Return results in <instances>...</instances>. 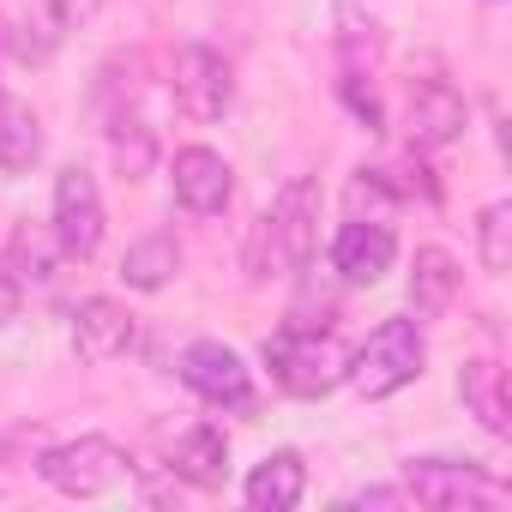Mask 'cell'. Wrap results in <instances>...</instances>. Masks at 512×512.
<instances>
[{"label": "cell", "instance_id": "cell-1", "mask_svg": "<svg viewBox=\"0 0 512 512\" xmlns=\"http://www.w3.org/2000/svg\"><path fill=\"white\" fill-rule=\"evenodd\" d=\"M320 247V181L314 175H296L278 187V199L260 211L247 235V278L266 284V278H290L314 260Z\"/></svg>", "mask_w": 512, "mask_h": 512}, {"label": "cell", "instance_id": "cell-2", "mask_svg": "<svg viewBox=\"0 0 512 512\" xmlns=\"http://www.w3.org/2000/svg\"><path fill=\"white\" fill-rule=\"evenodd\" d=\"M266 368H272L278 392H290V398H326V392L344 386L350 350L326 326H284V332L266 338Z\"/></svg>", "mask_w": 512, "mask_h": 512}, {"label": "cell", "instance_id": "cell-3", "mask_svg": "<svg viewBox=\"0 0 512 512\" xmlns=\"http://www.w3.org/2000/svg\"><path fill=\"white\" fill-rule=\"evenodd\" d=\"M422 368H428L422 326H416V320H380V326L368 332V344H362V350H350V374H344V380L356 386V398L380 404V398H392V392L416 386V380H422Z\"/></svg>", "mask_w": 512, "mask_h": 512}, {"label": "cell", "instance_id": "cell-4", "mask_svg": "<svg viewBox=\"0 0 512 512\" xmlns=\"http://www.w3.org/2000/svg\"><path fill=\"white\" fill-rule=\"evenodd\" d=\"M37 476L55 494H67V500H97V494H109V488H121L133 476V458L109 434H79V440L43 446L37 452Z\"/></svg>", "mask_w": 512, "mask_h": 512}, {"label": "cell", "instance_id": "cell-5", "mask_svg": "<svg viewBox=\"0 0 512 512\" xmlns=\"http://www.w3.org/2000/svg\"><path fill=\"white\" fill-rule=\"evenodd\" d=\"M404 494L416 506H434V512H458V506H500L506 500V482L488 476L482 464H458V458H410L404 464Z\"/></svg>", "mask_w": 512, "mask_h": 512}, {"label": "cell", "instance_id": "cell-6", "mask_svg": "<svg viewBox=\"0 0 512 512\" xmlns=\"http://www.w3.org/2000/svg\"><path fill=\"white\" fill-rule=\"evenodd\" d=\"M175 374H181V386H187L193 398H205L211 410H235V416L253 410V368H247L229 344H217V338L187 344L181 362H175Z\"/></svg>", "mask_w": 512, "mask_h": 512}, {"label": "cell", "instance_id": "cell-7", "mask_svg": "<svg viewBox=\"0 0 512 512\" xmlns=\"http://www.w3.org/2000/svg\"><path fill=\"white\" fill-rule=\"evenodd\" d=\"M169 85H175V103L193 121H223L229 103H235V73L211 43H181L175 67H169Z\"/></svg>", "mask_w": 512, "mask_h": 512}, {"label": "cell", "instance_id": "cell-8", "mask_svg": "<svg viewBox=\"0 0 512 512\" xmlns=\"http://www.w3.org/2000/svg\"><path fill=\"white\" fill-rule=\"evenodd\" d=\"M55 235H61V247L73 253V260H91V253L103 247V229H109V211H103V187H97V175L91 169H61L55 175Z\"/></svg>", "mask_w": 512, "mask_h": 512}, {"label": "cell", "instance_id": "cell-9", "mask_svg": "<svg viewBox=\"0 0 512 512\" xmlns=\"http://www.w3.org/2000/svg\"><path fill=\"white\" fill-rule=\"evenodd\" d=\"M398 266V235H392V223H380V217H350L338 235H332V272H338V284H380L386 272Z\"/></svg>", "mask_w": 512, "mask_h": 512}, {"label": "cell", "instance_id": "cell-10", "mask_svg": "<svg viewBox=\"0 0 512 512\" xmlns=\"http://www.w3.org/2000/svg\"><path fill=\"white\" fill-rule=\"evenodd\" d=\"M169 181H175V205L193 211V217H217L235 199V169L211 145H181L175 163H169Z\"/></svg>", "mask_w": 512, "mask_h": 512}, {"label": "cell", "instance_id": "cell-11", "mask_svg": "<svg viewBox=\"0 0 512 512\" xmlns=\"http://www.w3.org/2000/svg\"><path fill=\"white\" fill-rule=\"evenodd\" d=\"M464 127H470V103H464L446 79H428V85H416V91H410L404 133H410V145H416V151H446V145H458V139H464Z\"/></svg>", "mask_w": 512, "mask_h": 512}, {"label": "cell", "instance_id": "cell-12", "mask_svg": "<svg viewBox=\"0 0 512 512\" xmlns=\"http://www.w3.org/2000/svg\"><path fill=\"white\" fill-rule=\"evenodd\" d=\"M133 314L115 302V296H85L79 308H73V356L85 362V368H109L115 356H127L133 350Z\"/></svg>", "mask_w": 512, "mask_h": 512}, {"label": "cell", "instance_id": "cell-13", "mask_svg": "<svg viewBox=\"0 0 512 512\" xmlns=\"http://www.w3.org/2000/svg\"><path fill=\"white\" fill-rule=\"evenodd\" d=\"M241 494H247V506L253 512H290V506H302V494H308V464H302V452H266L260 464L247 470V482H241Z\"/></svg>", "mask_w": 512, "mask_h": 512}, {"label": "cell", "instance_id": "cell-14", "mask_svg": "<svg viewBox=\"0 0 512 512\" xmlns=\"http://www.w3.org/2000/svg\"><path fill=\"white\" fill-rule=\"evenodd\" d=\"M61 260H67V247H61L55 223H19V229L7 235V253H0V266L19 278V290H25V284H31V290L55 284Z\"/></svg>", "mask_w": 512, "mask_h": 512}, {"label": "cell", "instance_id": "cell-15", "mask_svg": "<svg viewBox=\"0 0 512 512\" xmlns=\"http://www.w3.org/2000/svg\"><path fill=\"white\" fill-rule=\"evenodd\" d=\"M169 476H181V482H193V488H223L229 482V434L217 428V422H199V428H187L181 440H175V452H169Z\"/></svg>", "mask_w": 512, "mask_h": 512}, {"label": "cell", "instance_id": "cell-16", "mask_svg": "<svg viewBox=\"0 0 512 512\" xmlns=\"http://www.w3.org/2000/svg\"><path fill=\"white\" fill-rule=\"evenodd\" d=\"M181 260H187L181 241H175L169 229H151V235L127 241V253H121V284L157 296V290H169V284L181 278Z\"/></svg>", "mask_w": 512, "mask_h": 512}, {"label": "cell", "instance_id": "cell-17", "mask_svg": "<svg viewBox=\"0 0 512 512\" xmlns=\"http://www.w3.org/2000/svg\"><path fill=\"white\" fill-rule=\"evenodd\" d=\"M404 296H410V314L416 320H446V308L458 296V260H452L446 247H416Z\"/></svg>", "mask_w": 512, "mask_h": 512}, {"label": "cell", "instance_id": "cell-18", "mask_svg": "<svg viewBox=\"0 0 512 512\" xmlns=\"http://www.w3.org/2000/svg\"><path fill=\"white\" fill-rule=\"evenodd\" d=\"M43 163V121L31 103L0 97V175H31Z\"/></svg>", "mask_w": 512, "mask_h": 512}, {"label": "cell", "instance_id": "cell-19", "mask_svg": "<svg viewBox=\"0 0 512 512\" xmlns=\"http://www.w3.org/2000/svg\"><path fill=\"white\" fill-rule=\"evenodd\" d=\"M458 398H464V410H470L494 440L512 434V422H506V380H500V368H494L488 356H476V362L458 368Z\"/></svg>", "mask_w": 512, "mask_h": 512}, {"label": "cell", "instance_id": "cell-20", "mask_svg": "<svg viewBox=\"0 0 512 512\" xmlns=\"http://www.w3.org/2000/svg\"><path fill=\"white\" fill-rule=\"evenodd\" d=\"M61 43H67V31L55 25V13L43 7V0H31V7L13 19V31H7V49H13L19 67H49Z\"/></svg>", "mask_w": 512, "mask_h": 512}, {"label": "cell", "instance_id": "cell-21", "mask_svg": "<svg viewBox=\"0 0 512 512\" xmlns=\"http://www.w3.org/2000/svg\"><path fill=\"white\" fill-rule=\"evenodd\" d=\"M109 151H115V169H121L127 181L151 175V163H157V133H151L145 115H133V103L109 115Z\"/></svg>", "mask_w": 512, "mask_h": 512}, {"label": "cell", "instance_id": "cell-22", "mask_svg": "<svg viewBox=\"0 0 512 512\" xmlns=\"http://www.w3.org/2000/svg\"><path fill=\"white\" fill-rule=\"evenodd\" d=\"M476 260H482V272H494V278L512 266V205H506V199L482 205V217H476Z\"/></svg>", "mask_w": 512, "mask_h": 512}, {"label": "cell", "instance_id": "cell-23", "mask_svg": "<svg viewBox=\"0 0 512 512\" xmlns=\"http://www.w3.org/2000/svg\"><path fill=\"white\" fill-rule=\"evenodd\" d=\"M326 314H332V290H320V284L308 278V290H302L296 308H290V326H332Z\"/></svg>", "mask_w": 512, "mask_h": 512}, {"label": "cell", "instance_id": "cell-24", "mask_svg": "<svg viewBox=\"0 0 512 512\" xmlns=\"http://www.w3.org/2000/svg\"><path fill=\"white\" fill-rule=\"evenodd\" d=\"M43 7L55 13V25H61V31H79V25H91V19H97L103 0H43Z\"/></svg>", "mask_w": 512, "mask_h": 512}, {"label": "cell", "instance_id": "cell-25", "mask_svg": "<svg viewBox=\"0 0 512 512\" xmlns=\"http://www.w3.org/2000/svg\"><path fill=\"white\" fill-rule=\"evenodd\" d=\"M344 103L356 109V121L368 133H380V103H374V91H362V79H344Z\"/></svg>", "mask_w": 512, "mask_h": 512}, {"label": "cell", "instance_id": "cell-26", "mask_svg": "<svg viewBox=\"0 0 512 512\" xmlns=\"http://www.w3.org/2000/svg\"><path fill=\"white\" fill-rule=\"evenodd\" d=\"M344 506H410V494H404V488H380V482H374V488H350V494H344Z\"/></svg>", "mask_w": 512, "mask_h": 512}, {"label": "cell", "instance_id": "cell-27", "mask_svg": "<svg viewBox=\"0 0 512 512\" xmlns=\"http://www.w3.org/2000/svg\"><path fill=\"white\" fill-rule=\"evenodd\" d=\"M19 308H25V290H19V278H13L7 266H0V332L19 320Z\"/></svg>", "mask_w": 512, "mask_h": 512}]
</instances>
